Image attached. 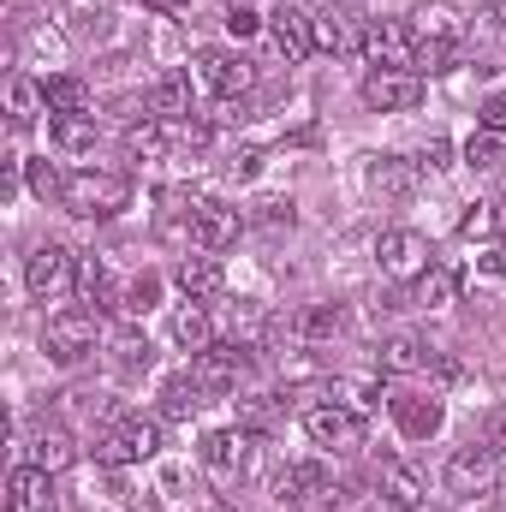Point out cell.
<instances>
[{"label": "cell", "mask_w": 506, "mask_h": 512, "mask_svg": "<svg viewBox=\"0 0 506 512\" xmlns=\"http://www.w3.org/2000/svg\"><path fill=\"white\" fill-rule=\"evenodd\" d=\"M126 203H131V179L126 173H96V167L66 173V197H60L66 215H78V221H114Z\"/></svg>", "instance_id": "1"}, {"label": "cell", "mask_w": 506, "mask_h": 512, "mask_svg": "<svg viewBox=\"0 0 506 512\" xmlns=\"http://www.w3.org/2000/svg\"><path fill=\"white\" fill-rule=\"evenodd\" d=\"M96 346H102V322H96V310H54L48 316V328H42V352L54 358V364H84V358H96Z\"/></svg>", "instance_id": "2"}, {"label": "cell", "mask_w": 506, "mask_h": 512, "mask_svg": "<svg viewBox=\"0 0 506 512\" xmlns=\"http://www.w3.org/2000/svg\"><path fill=\"white\" fill-rule=\"evenodd\" d=\"M251 459H256V435L251 429H215V435H203V447H197L203 477L221 483V489H239L245 471H251Z\"/></svg>", "instance_id": "3"}, {"label": "cell", "mask_w": 506, "mask_h": 512, "mask_svg": "<svg viewBox=\"0 0 506 512\" xmlns=\"http://www.w3.org/2000/svg\"><path fill=\"white\" fill-rule=\"evenodd\" d=\"M447 489L459 495V501H489L495 489H501V453L483 441V447H459L453 459H447Z\"/></svg>", "instance_id": "4"}, {"label": "cell", "mask_w": 506, "mask_h": 512, "mask_svg": "<svg viewBox=\"0 0 506 512\" xmlns=\"http://www.w3.org/2000/svg\"><path fill=\"white\" fill-rule=\"evenodd\" d=\"M24 286H30V298L36 304H54V298H66L72 286H78V256L66 251V245H36L30 262H24Z\"/></svg>", "instance_id": "5"}, {"label": "cell", "mask_w": 506, "mask_h": 512, "mask_svg": "<svg viewBox=\"0 0 506 512\" xmlns=\"http://www.w3.org/2000/svg\"><path fill=\"white\" fill-rule=\"evenodd\" d=\"M251 376V346L215 340L209 352H191V382L203 393H239V382Z\"/></svg>", "instance_id": "6"}, {"label": "cell", "mask_w": 506, "mask_h": 512, "mask_svg": "<svg viewBox=\"0 0 506 512\" xmlns=\"http://www.w3.org/2000/svg\"><path fill=\"white\" fill-rule=\"evenodd\" d=\"M197 90L203 96H221V102H233V96H245L256 84V72H251V60H239V54H227V48H203L197 54Z\"/></svg>", "instance_id": "7"}, {"label": "cell", "mask_w": 506, "mask_h": 512, "mask_svg": "<svg viewBox=\"0 0 506 512\" xmlns=\"http://www.w3.org/2000/svg\"><path fill=\"white\" fill-rule=\"evenodd\" d=\"M304 435L328 453H358L364 447V417L346 411V405H310L304 411Z\"/></svg>", "instance_id": "8"}, {"label": "cell", "mask_w": 506, "mask_h": 512, "mask_svg": "<svg viewBox=\"0 0 506 512\" xmlns=\"http://www.w3.org/2000/svg\"><path fill=\"white\" fill-rule=\"evenodd\" d=\"M423 102V78L417 72H393V66H376L364 78V108L370 114H411Z\"/></svg>", "instance_id": "9"}, {"label": "cell", "mask_w": 506, "mask_h": 512, "mask_svg": "<svg viewBox=\"0 0 506 512\" xmlns=\"http://www.w3.org/2000/svg\"><path fill=\"white\" fill-rule=\"evenodd\" d=\"M364 36H370V24H364L358 6L334 0V6L316 12V48H328V54H364Z\"/></svg>", "instance_id": "10"}, {"label": "cell", "mask_w": 506, "mask_h": 512, "mask_svg": "<svg viewBox=\"0 0 506 512\" xmlns=\"http://www.w3.org/2000/svg\"><path fill=\"white\" fill-rule=\"evenodd\" d=\"M268 36H274L280 60L298 66V60H310V48H316V12H298V6L280 0V6L268 12Z\"/></svg>", "instance_id": "11"}, {"label": "cell", "mask_w": 506, "mask_h": 512, "mask_svg": "<svg viewBox=\"0 0 506 512\" xmlns=\"http://www.w3.org/2000/svg\"><path fill=\"white\" fill-rule=\"evenodd\" d=\"M376 262H381V274H393V280H417L429 268V239L411 233V227H393V233L376 239Z\"/></svg>", "instance_id": "12"}, {"label": "cell", "mask_w": 506, "mask_h": 512, "mask_svg": "<svg viewBox=\"0 0 506 512\" xmlns=\"http://www.w3.org/2000/svg\"><path fill=\"white\" fill-rule=\"evenodd\" d=\"M364 54L376 66H393V72H417V30L399 24V18H381V24H370V36H364Z\"/></svg>", "instance_id": "13"}, {"label": "cell", "mask_w": 506, "mask_h": 512, "mask_svg": "<svg viewBox=\"0 0 506 512\" xmlns=\"http://www.w3.org/2000/svg\"><path fill=\"white\" fill-rule=\"evenodd\" d=\"M239 209H227V203H191V251H209L221 256L233 239H239Z\"/></svg>", "instance_id": "14"}, {"label": "cell", "mask_w": 506, "mask_h": 512, "mask_svg": "<svg viewBox=\"0 0 506 512\" xmlns=\"http://www.w3.org/2000/svg\"><path fill=\"white\" fill-rule=\"evenodd\" d=\"M393 423H399L405 441H429V435H441L447 411H441L435 393H399V399H393Z\"/></svg>", "instance_id": "15"}, {"label": "cell", "mask_w": 506, "mask_h": 512, "mask_svg": "<svg viewBox=\"0 0 506 512\" xmlns=\"http://www.w3.org/2000/svg\"><path fill=\"white\" fill-rule=\"evenodd\" d=\"M6 512H54V471L18 465L6 477Z\"/></svg>", "instance_id": "16"}, {"label": "cell", "mask_w": 506, "mask_h": 512, "mask_svg": "<svg viewBox=\"0 0 506 512\" xmlns=\"http://www.w3.org/2000/svg\"><path fill=\"white\" fill-rule=\"evenodd\" d=\"M376 364H381V376H417V370H429V340L399 328V334H387V340H381Z\"/></svg>", "instance_id": "17"}, {"label": "cell", "mask_w": 506, "mask_h": 512, "mask_svg": "<svg viewBox=\"0 0 506 512\" xmlns=\"http://www.w3.org/2000/svg\"><path fill=\"white\" fill-rule=\"evenodd\" d=\"M143 108H149L155 120H185V114H191V72H161V78L149 84Z\"/></svg>", "instance_id": "18"}, {"label": "cell", "mask_w": 506, "mask_h": 512, "mask_svg": "<svg viewBox=\"0 0 506 512\" xmlns=\"http://www.w3.org/2000/svg\"><path fill=\"white\" fill-rule=\"evenodd\" d=\"M376 489L399 512H417V507H423V477H417V465H405V459H381Z\"/></svg>", "instance_id": "19"}, {"label": "cell", "mask_w": 506, "mask_h": 512, "mask_svg": "<svg viewBox=\"0 0 506 512\" xmlns=\"http://www.w3.org/2000/svg\"><path fill=\"white\" fill-rule=\"evenodd\" d=\"M370 191H376L381 203H405V197L417 191V161H405V155H381L376 167H370Z\"/></svg>", "instance_id": "20"}, {"label": "cell", "mask_w": 506, "mask_h": 512, "mask_svg": "<svg viewBox=\"0 0 506 512\" xmlns=\"http://www.w3.org/2000/svg\"><path fill=\"white\" fill-rule=\"evenodd\" d=\"M78 298H84V304H96V310H120V298H126V292L114 286V274H108V262H102V256H84V262H78Z\"/></svg>", "instance_id": "21"}, {"label": "cell", "mask_w": 506, "mask_h": 512, "mask_svg": "<svg viewBox=\"0 0 506 512\" xmlns=\"http://www.w3.org/2000/svg\"><path fill=\"white\" fill-rule=\"evenodd\" d=\"M179 286H185V298H215L221 286H227V268H221V256L197 251L179 262Z\"/></svg>", "instance_id": "22"}, {"label": "cell", "mask_w": 506, "mask_h": 512, "mask_svg": "<svg viewBox=\"0 0 506 512\" xmlns=\"http://www.w3.org/2000/svg\"><path fill=\"white\" fill-rule=\"evenodd\" d=\"M48 143L60 155H90L96 149V114H54L48 120Z\"/></svg>", "instance_id": "23"}, {"label": "cell", "mask_w": 506, "mask_h": 512, "mask_svg": "<svg viewBox=\"0 0 506 512\" xmlns=\"http://www.w3.org/2000/svg\"><path fill=\"white\" fill-rule=\"evenodd\" d=\"M453 292H459V274L441 268V262H429V268L411 280V304H417V310H441V304H453Z\"/></svg>", "instance_id": "24"}, {"label": "cell", "mask_w": 506, "mask_h": 512, "mask_svg": "<svg viewBox=\"0 0 506 512\" xmlns=\"http://www.w3.org/2000/svg\"><path fill=\"white\" fill-rule=\"evenodd\" d=\"M340 328H346V310H340V304H310V310H298V322H292V334H298L304 346H328Z\"/></svg>", "instance_id": "25"}, {"label": "cell", "mask_w": 506, "mask_h": 512, "mask_svg": "<svg viewBox=\"0 0 506 512\" xmlns=\"http://www.w3.org/2000/svg\"><path fill=\"white\" fill-rule=\"evenodd\" d=\"M411 18H417V24H411V30H417V42H465V24H459V18H453V6H441V0L417 6Z\"/></svg>", "instance_id": "26"}, {"label": "cell", "mask_w": 506, "mask_h": 512, "mask_svg": "<svg viewBox=\"0 0 506 512\" xmlns=\"http://www.w3.org/2000/svg\"><path fill=\"white\" fill-rule=\"evenodd\" d=\"M173 340H179L185 352H209V346H215V322H209V310H203L197 298H185V310L173 316Z\"/></svg>", "instance_id": "27"}, {"label": "cell", "mask_w": 506, "mask_h": 512, "mask_svg": "<svg viewBox=\"0 0 506 512\" xmlns=\"http://www.w3.org/2000/svg\"><path fill=\"white\" fill-rule=\"evenodd\" d=\"M72 459H78V441H72L60 423H42V429H36V465L60 477V471H72Z\"/></svg>", "instance_id": "28"}, {"label": "cell", "mask_w": 506, "mask_h": 512, "mask_svg": "<svg viewBox=\"0 0 506 512\" xmlns=\"http://www.w3.org/2000/svg\"><path fill=\"white\" fill-rule=\"evenodd\" d=\"M197 405H203V387L191 382V370H185V376H167V382H161V417H167V423H185V417H191Z\"/></svg>", "instance_id": "29"}, {"label": "cell", "mask_w": 506, "mask_h": 512, "mask_svg": "<svg viewBox=\"0 0 506 512\" xmlns=\"http://www.w3.org/2000/svg\"><path fill=\"white\" fill-rule=\"evenodd\" d=\"M42 96H48V114H90V90H84V78H72V72L48 78Z\"/></svg>", "instance_id": "30"}, {"label": "cell", "mask_w": 506, "mask_h": 512, "mask_svg": "<svg viewBox=\"0 0 506 512\" xmlns=\"http://www.w3.org/2000/svg\"><path fill=\"white\" fill-rule=\"evenodd\" d=\"M227 340L262 352V340H268V316H262V304H233V316H227Z\"/></svg>", "instance_id": "31"}, {"label": "cell", "mask_w": 506, "mask_h": 512, "mask_svg": "<svg viewBox=\"0 0 506 512\" xmlns=\"http://www.w3.org/2000/svg\"><path fill=\"white\" fill-rule=\"evenodd\" d=\"M120 435H126V447H131V465H143V459L161 453V417H120Z\"/></svg>", "instance_id": "32"}, {"label": "cell", "mask_w": 506, "mask_h": 512, "mask_svg": "<svg viewBox=\"0 0 506 512\" xmlns=\"http://www.w3.org/2000/svg\"><path fill=\"white\" fill-rule=\"evenodd\" d=\"M6 108H12V126H30V120L48 108V96H42V84H30V78H12V84H6Z\"/></svg>", "instance_id": "33"}, {"label": "cell", "mask_w": 506, "mask_h": 512, "mask_svg": "<svg viewBox=\"0 0 506 512\" xmlns=\"http://www.w3.org/2000/svg\"><path fill=\"white\" fill-rule=\"evenodd\" d=\"M465 161H471V167H477V173H495V167H501L506 161V131H471V143H465Z\"/></svg>", "instance_id": "34"}, {"label": "cell", "mask_w": 506, "mask_h": 512, "mask_svg": "<svg viewBox=\"0 0 506 512\" xmlns=\"http://www.w3.org/2000/svg\"><path fill=\"white\" fill-rule=\"evenodd\" d=\"M126 149H131V155H143V161L173 155V143H167V120H143V126H131L126 131Z\"/></svg>", "instance_id": "35"}, {"label": "cell", "mask_w": 506, "mask_h": 512, "mask_svg": "<svg viewBox=\"0 0 506 512\" xmlns=\"http://www.w3.org/2000/svg\"><path fill=\"white\" fill-rule=\"evenodd\" d=\"M471 48H506V6H483L471 24H465Z\"/></svg>", "instance_id": "36"}, {"label": "cell", "mask_w": 506, "mask_h": 512, "mask_svg": "<svg viewBox=\"0 0 506 512\" xmlns=\"http://www.w3.org/2000/svg\"><path fill=\"white\" fill-rule=\"evenodd\" d=\"M292 221H298V209H292V197H262L251 209V227H262V233H292Z\"/></svg>", "instance_id": "37"}, {"label": "cell", "mask_w": 506, "mask_h": 512, "mask_svg": "<svg viewBox=\"0 0 506 512\" xmlns=\"http://www.w3.org/2000/svg\"><path fill=\"white\" fill-rule=\"evenodd\" d=\"M155 298H161V280H155V274H137V280L126 286V298H120V316H131V322H137V316H149V310H155Z\"/></svg>", "instance_id": "38"}, {"label": "cell", "mask_w": 506, "mask_h": 512, "mask_svg": "<svg viewBox=\"0 0 506 512\" xmlns=\"http://www.w3.org/2000/svg\"><path fill=\"white\" fill-rule=\"evenodd\" d=\"M447 66H459V42H417V78H435Z\"/></svg>", "instance_id": "39"}, {"label": "cell", "mask_w": 506, "mask_h": 512, "mask_svg": "<svg viewBox=\"0 0 506 512\" xmlns=\"http://www.w3.org/2000/svg\"><path fill=\"white\" fill-rule=\"evenodd\" d=\"M30 191H36L42 203H60V197H66V173H60L54 161H30Z\"/></svg>", "instance_id": "40"}, {"label": "cell", "mask_w": 506, "mask_h": 512, "mask_svg": "<svg viewBox=\"0 0 506 512\" xmlns=\"http://www.w3.org/2000/svg\"><path fill=\"white\" fill-rule=\"evenodd\" d=\"M90 453H96V465H114V471H120V465H131V447H126V435H120V423H114V429H102Z\"/></svg>", "instance_id": "41"}, {"label": "cell", "mask_w": 506, "mask_h": 512, "mask_svg": "<svg viewBox=\"0 0 506 512\" xmlns=\"http://www.w3.org/2000/svg\"><path fill=\"white\" fill-rule=\"evenodd\" d=\"M227 30H233L239 42H251L256 30H262V12H256V6H245V0H233V6H227Z\"/></svg>", "instance_id": "42"}, {"label": "cell", "mask_w": 506, "mask_h": 512, "mask_svg": "<svg viewBox=\"0 0 506 512\" xmlns=\"http://www.w3.org/2000/svg\"><path fill=\"white\" fill-rule=\"evenodd\" d=\"M274 423H280V405H274V399H251V405H245V423H239V429H251V435H268Z\"/></svg>", "instance_id": "43"}, {"label": "cell", "mask_w": 506, "mask_h": 512, "mask_svg": "<svg viewBox=\"0 0 506 512\" xmlns=\"http://www.w3.org/2000/svg\"><path fill=\"white\" fill-rule=\"evenodd\" d=\"M459 233H465V239H483V233H501V227H495V203H477V209H471V215L459 221Z\"/></svg>", "instance_id": "44"}, {"label": "cell", "mask_w": 506, "mask_h": 512, "mask_svg": "<svg viewBox=\"0 0 506 512\" xmlns=\"http://www.w3.org/2000/svg\"><path fill=\"white\" fill-rule=\"evenodd\" d=\"M120 364H126V370H137V364L149 370V340H137V334H126V340H120Z\"/></svg>", "instance_id": "45"}, {"label": "cell", "mask_w": 506, "mask_h": 512, "mask_svg": "<svg viewBox=\"0 0 506 512\" xmlns=\"http://www.w3.org/2000/svg\"><path fill=\"white\" fill-rule=\"evenodd\" d=\"M340 512H399V507H393L387 495H346V501H340Z\"/></svg>", "instance_id": "46"}, {"label": "cell", "mask_w": 506, "mask_h": 512, "mask_svg": "<svg viewBox=\"0 0 506 512\" xmlns=\"http://www.w3.org/2000/svg\"><path fill=\"white\" fill-rule=\"evenodd\" d=\"M477 120H483V131H506V96H489L477 108Z\"/></svg>", "instance_id": "47"}, {"label": "cell", "mask_w": 506, "mask_h": 512, "mask_svg": "<svg viewBox=\"0 0 506 512\" xmlns=\"http://www.w3.org/2000/svg\"><path fill=\"white\" fill-rule=\"evenodd\" d=\"M477 274H489V280H506V245H495V251L477 256Z\"/></svg>", "instance_id": "48"}, {"label": "cell", "mask_w": 506, "mask_h": 512, "mask_svg": "<svg viewBox=\"0 0 506 512\" xmlns=\"http://www.w3.org/2000/svg\"><path fill=\"white\" fill-rule=\"evenodd\" d=\"M489 447H495V453H506V405L489 417Z\"/></svg>", "instance_id": "49"}, {"label": "cell", "mask_w": 506, "mask_h": 512, "mask_svg": "<svg viewBox=\"0 0 506 512\" xmlns=\"http://www.w3.org/2000/svg\"><path fill=\"white\" fill-rule=\"evenodd\" d=\"M256 167H262V155H256V149H245V155L233 161V179H256Z\"/></svg>", "instance_id": "50"}, {"label": "cell", "mask_w": 506, "mask_h": 512, "mask_svg": "<svg viewBox=\"0 0 506 512\" xmlns=\"http://www.w3.org/2000/svg\"><path fill=\"white\" fill-rule=\"evenodd\" d=\"M423 161H429V167H447V143H441V137H435V143H429V149H423Z\"/></svg>", "instance_id": "51"}, {"label": "cell", "mask_w": 506, "mask_h": 512, "mask_svg": "<svg viewBox=\"0 0 506 512\" xmlns=\"http://www.w3.org/2000/svg\"><path fill=\"white\" fill-rule=\"evenodd\" d=\"M149 6H155V12H185L191 0H149Z\"/></svg>", "instance_id": "52"}, {"label": "cell", "mask_w": 506, "mask_h": 512, "mask_svg": "<svg viewBox=\"0 0 506 512\" xmlns=\"http://www.w3.org/2000/svg\"><path fill=\"white\" fill-rule=\"evenodd\" d=\"M495 227L506 233V203H495Z\"/></svg>", "instance_id": "53"}]
</instances>
